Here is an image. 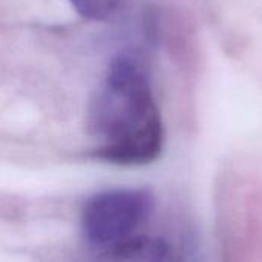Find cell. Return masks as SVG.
Here are the masks:
<instances>
[{
  "label": "cell",
  "mask_w": 262,
  "mask_h": 262,
  "mask_svg": "<svg viewBox=\"0 0 262 262\" xmlns=\"http://www.w3.org/2000/svg\"><path fill=\"white\" fill-rule=\"evenodd\" d=\"M154 195L144 189H111L91 196L81 210V232L103 258L137 235L154 210Z\"/></svg>",
  "instance_id": "cell-2"
},
{
  "label": "cell",
  "mask_w": 262,
  "mask_h": 262,
  "mask_svg": "<svg viewBox=\"0 0 262 262\" xmlns=\"http://www.w3.org/2000/svg\"><path fill=\"white\" fill-rule=\"evenodd\" d=\"M104 259L112 261H170L175 259L173 249L161 238L134 235L107 252Z\"/></svg>",
  "instance_id": "cell-3"
},
{
  "label": "cell",
  "mask_w": 262,
  "mask_h": 262,
  "mask_svg": "<svg viewBox=\"0 0 262 262\" xmlns=\"http://www.w3.org/2000/svg\"><path fill=\"white\" fill-rule=\"evenodd\" d=\"M75 11L89 20H106L118 8L120 0H69Z\"/></svg>",
  "instance_id": "cell-4"
},
{
  "label": "cell",
  "mask_w": 262,
  "mask_h": 262,
  "mask_svg": "<svg viewBox=\"0 0 262 262\" xmlns=\"http://www.w3.org/2000/svg\"><path fill=\"white\" fill-rule=\"evenodd\" d=\"M88 132L95 155L120 166H144L163 152L164 124L149 75L132 57L115 58L91 100Z\"/></svg>",
  "instance_id": "cell-1"
}]
</instances>
